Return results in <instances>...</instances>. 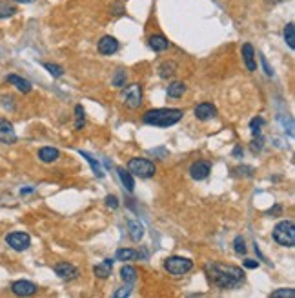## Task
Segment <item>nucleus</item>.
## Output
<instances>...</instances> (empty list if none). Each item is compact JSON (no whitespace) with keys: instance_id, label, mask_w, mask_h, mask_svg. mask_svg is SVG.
Returning a JSON list of instances; mask_svg holds the SVG:
<instances>
[{"instance_id":"obj_1","label":"nucleus","mask_w":295,"mask_h":298,"mask_svg":"<svg viewBox=\"0 0 295 298\" xmlns=\"http://www.w3.org/2000/svg\"><path fill=\"white\" fill-rule=\"evenodd\" d=\"M208 282L213 287L219 289H237L239 285L244 284V271L237 265H226V263H208L206 265Z\"/></svg>"},{"instance_id":"obj_2","label":"nucleus","mask_w":295,"mask_h":298,"mask_svg":"<svg viewBox=\"0 0 295 298\" xmlns=\"http://www.w3.org/2000/svg\"><path fill=\"white\" fill-rule=\"evenodd\" d=\"M182 118V111L180 109H151L142 117L144 124L155 125V127H170V125L177 124L178 120Z\"/></svg>"},{"instance_id":"obj_3","label":"nucleus","mask_w":295,"mask_h":298,"mask_svg":"<svg viewBox=\"0 0 295 298\" xmlns=\"http://www.w3.org/2000/svg\"><path fill=\"white\" fill-rule=\"evenodd\" d=\"M274 240L279 245L294 247L295 245V224L292 220H282L274 228Z\"/></svg>"},{"instance_id":"obj_4","label":"nucleus","mask_w":295,"mask_h":298,"mask_svg":"<svg viewBox=\"0 0 295 298\" xmlns=\"http://www.w3.org/2000/svg\"><path fill=\"white\" fill-rule=\"evenodd\" d=\"M164 269L173 277H182L193 269V262L184 257H170L164 260Z\"/></svg>"},{"instance_id":"obj_5","label":"nucleus","mask_w":295,"mask_h":298,"mask_svg":"<svg viewBox=\"0 0 295 298\" xmlns=\"http://www.w3.org/2000/svg\"><path fill=\"white\" fill-rule=\"evenodd\" d=\"M128 171L140 178H151L155 175V164L148 158H131L128 162Z\"/></svg>"},{"instance_id":"obj_6","label":"nucleus","mask_w":295,"mask_h":298,"mask_svg":"<svg viewBox=\"0 0 295 298\" xmlns=\"http://www.w3.org/2000/svg\"><path fill=\"white\" fill-rule=\"evenodd\" d=\"M124 102L130 109H137L142 104V89L138 84H130L124 91Z\"/></svg>"},{"instance_id":"obj_7","label":"nucleus","mask_w":295,"mask_h":298,"mask_svg":"<svg viewBox=\"0 0 295 298\" xmlns=\"http://www.w3.org/2000/svg\"><path fill=\"white\" fill-rule=\"evenodd\" d=\"M7 245L15 251H26L31 244V238H29L28 233H22V231H15V233H9L6 236Z\"/></svg>"},{"instance_id":"obj_8","label":"nucleus","mask_w":295,"mask_h":298,"mask_svg":"<svg viewBox=\"0 0 295 298\" xmlns=\"http://www.w3.org/2000/svg\"><path fill=\"white\" fill-rule=\"evenodd\" d=\"M210 171H212V166H210V162H204V160L193 162L190 167V175H192L193 180H204L210 175Z\"/></svg>"},{"instance_id":"obj_9","label":"nucleus","mask_w":295,"mask_h":298,"mask_svg":"<svg viewBox=\"0 0 295 298\" xmlns=\"http://www.w3.org/2000/svg\"><path fill=\"white\" fill-rule=\"evenodd\" d=\"M11 291L17 297H31V295L37 293V285L33 282H28V280H19V282H13Z\"/></svg>"},{"instance_id":"obj_10","label":"nucleus","mask_w":295,"mask_h":298,"mask_svg":"<svg viewBox=\"0 0 295 298\" xmlns=\"http://www.w3.org/2000/svg\"><path fill=\"white\" fill-rule=\"evenodd\" d=\"M0 142L2 144H15L17 142V133H15L13 125L4 118H0Z\"/></svg>"},{"instance_id":"obj_11","label":"nucleus","mask_w":295,"mask_h":298,"mask_svg":"<svg viewBox=\"0 0 295 298\" xmlns=\"http://www.w3.org/2000/svg\"><path fill=\"white\" fill-rule=\"evenodd\" d=\"M55 273L60 278H64V280H73V278H77V275H79V269H77L73 263L60 262L55 265Z\"/></svg>"},{"instance_id":"obj_12","label":"nucleus","mask_w":295,"mask_h":298,"mask_svg":"<svg viewBox=\"0 0 295 298\" xmlns=\"http://www.w3.org/2000/svg\"><path fill=\"white\" fill-rule=\"evenodd\" d=\"M118 49V42L117 38H113V36L106 35L100 38L98 42V51L102 53V55H113V53H117Z\"/></svg>"},{"instance_id":"obj_13","label":"nucleus","mask_w":295,"mask_h":298,"mask_svg":"<svg viewBox=\"0 0 295 298\" xmlns=\"http://www.w3.org/2000/svg\"><path fill=\"white\" fill-rule=\"evenodd\" d=\"M215 115H217V107L213 104H210V102H202V104H199L195 107V117L199 118V120H210Z\"/></svg>"},{"instance_id":"obj_14","label":"nucleus","mask_w":295,"mask_h":298,"mask_svg":"<svg viewBox=\"0 0 295 298\" xmlns=\"http://www.w3.org/2000/svg\"><path fill=\"white\" fill-rule=\"evenodd\" d=\"M128 233H130V238L133 242H140L144 236V228L138 220L131 218V220H128Z\"/></svg>"},{"instance_id":"obj_15","label":"nucleus","mask_w":295,"mask_h":298,"mask_svg":"<svg viewBox=\"0 0 295 298\" xmlns=\"http://www.w3.org/2000/svg\"><path fill=\"white\" fill-rule=\"evenodd\" d=\"M113 258H106V260H102L100 263H97L95 269H93V273H95V277L98 278H108L111 275V269H113Z\"/></svg>"},{"instance_id":"obj_16","label":"nucleus","mask_w":295,"mask_h":298,"mask_svg":"<svg viewBox=\"0 0 295 298\" xmlns=\"http://www.w3.org/2000/svg\"><path fill=\"white\" fill-rule=\"evenodd\" d=\"M242 58H244V64L250 71L257 70V64H255V51L252 44H244L242 46Z\"/></svg>"},{"instance_id":"obj_17","label":"nucleus","mask_w":295,"mask_h":298,"mask_svg":"<svg viewBox=\"0 0 295 298\" xmlns=\"http://www.w3.org/2000/svg\"><path fill=\"white\" fill-rule=\"evenodd\" d=\"M150 48L153 49V51H157V53H160V51H166V49L170 48V42H168V38H166L164 35H153L150 36Z\"/></svg>"},{"instance_id":"obj_18","label":"nucleus","mask_w":295,"mask_h":298,"mask_svg":"<svg viewBox=\"0 0 295 298\" xmlns=\"http://www.w3.org/2000/svg\"><path fill=\"white\" fill-rule=\"evenodd\" d=\"M7 82L13 84L15 88L20 91V93H29V91H31V84H29V80H26V78H22V76H19V75H9L7 76Z\"/></svg>"},{"instance_id":"obj_19","label":"nucleus","mask_w":295,"mask_h":298,"mask_svg":"<svg viewBox=\"0 0 295 298\" xmlns=\"http://www.w3.org/2000/svg\"><path fill=\"white\" fill-rule=\"evenodd\" d=\"M59 157H60V153H59V149H55V147H42L40 151H39V158H40L44 164H51V162L59 160Z\"/></svg>"},{"instance_id":"obj_20","label":"nucleus","mask_w":295,"mask_h":298,"mask_svg":"<svg viewBox=\"0 0 295 298\" xmlns=\"http://www.w3.org/2000/svg\"><path fill=\"white\" fill-rule=\"evenodd\" d=\"M117 173H118V178H120V182H122V186L126 187L130 193H133V189H135V182H133V176H131L130 171H126L124 167H118Z\"/></svg>"},{"instance_id":"obj_21","label":"nucleus","mask_w":295,"mask_h":298,"mask_svg":"<svg viewBox=\"0 0 295 298\" xmlns=\"http://www.w3.org/2000/svg\"><path fill=\"white\" fill-rule=\"evenodd\" d=\"M120 278L126 284H133L137 280V269L133 265H124L122 271H120Z\"/></svg>"},{"instance_id":"obj_22","label":"nucleus","mask_w":295,"mask_h":298,"mask_svg":"<svg viewBox=\"0 0 295 298\" xmlns=\"http://www.w3.org/2000/svg\"><path fill=\"white\" fill-rule=\"evenodd\" d=\"M186 93V86L182 82H173L168 88V97L170 98H180Z\"/></svg>"},{"instance_id":"obj_23","label":"nucleus","mask_w":295,"mask_h":298,"mask_svg":"<svg viewBox=\"0 0 295 298\" xmlns=\"http://www.w3.org/2000/svg\"><path fill=\"white\" fill-rule=\"evenodd\" d=\"M80 155H82L84 158H86V160L89 162V166H91V169H93V173H95L97 176H98V178H104V171H102V167H100V164H98V162H97V160L93 158V157H91L89 153L80 151Z\"/></svg>"},{"instance_id":"obj_24","label":"nucleus","mask_w":295,"mask_h":298,"mask_svg":"<svg viewBox=\"0 0 295 298\" xmlns=\"http://www.w3.org/2000/svg\"><path fill=\"white\" fill-rule=\"evenodd\" d=\"M17 13V7L13 4H9L6 0H0V18H9Z\"/></svg>"},{"instance_id":"obj_25","label":"nucleus","mask_w":295,"mask_h":298,"mask_svg":"<svg viewBox=\"0 0 295 298\" xmlns=\"http://www.w3.org/2000/svg\"><path fill=\"white\" fill-rule=\"evenodd\" d=\"M284 40H286L290 49H295V26H294V22H290L288 26L284 28Z\"/></svg>"},{"instance_id":"obj_26","label":"nucleus","mask_w":295,"mask_h":298,"mask_svg":"<svg viewBox=\"0 0 295 298\" xmlns=\"http://www.w3.org/2000/svg\"><path fill=\"white\" fill-rule=\"evenodd\" d=\"M138 257H140V255H138L135 249H118L117 255H115V258H117V260H122V262H126V260H137Z\"/></svg>"},{"instance_id":"obj_27","label":"nucleus","mask_w":295,"mask_h":298,"mask_svg":"<svg viewBox=\"0 0 295 298\" xmlns=\"http://www.w3.org/2000/svg\"><path fill=\"white\" fill-rule=\"evenodd\" d=\"M158 71H160V76H162V78H170V76L175 75V71H177V64L168 60V62H164L162 66H160V70Z\"/></svg>"},{"instance_id":"obj_28","label":"nucleus","mask_w":295,"mask_h":298,"mask_svg":"<svg viewBox=\"0 0 295 298\" xmlns=\"http://www.w3.org/2000/svg\"><path fill=\"white\" fill-rule=\"evenodd\" d=\"M86 117H84V109L82 105H75V129H82Z\"/></svg>"},{"instance_id":"obj_29","label":"nucleus","mask_w":295,"mask_h":298,"mask_svg":"<svg viewBox=\"0 0 295 298\" xmlns=\"http://www.w3.org/2000/svg\"><path fill=\"white\" fill-rule=\"evenodd\" d=\"M264 125V118L262 117H255L252 122H250V129H252V135H261V127Z\"/></svg>"},{"instance_id":"obj_30","label":"nucleus","mask_w":295,"mask_h":298,"mask_svg":"<svg viewBox=\"0 0 295 298\" xmlns=\"http://www.w3.org/2000/svg\"><path fill=\"white\" fill-rule=\"evenodd\" d=\"M272 298H294L295 297V289L294 287H288V289H279V291H274L270 295Z\"/></svg>"},{"instance_id":"obj_31","label":"nucleus","mask_w":295,"mask_h":298,"mask_svg":"<svg viewBox=\"0 0 295 298\" xmlns=\"http://www.w3.org/2000/svg\"><path fill=\"white\" fill-rule=\"evenodd\" d=\"M113 86H115V88H122V86H126V71L118 70L117 73H115V76H113Z\"/></svg>"},{"instance_id":"obj_32","label":"nucleus","mask_w":295,"mask_h":298,"mask_svg":"<svg viewBox=\"0 0 295 298\" xmlns=\"http://www.w3.org/2000/svg\"><path fill=\"white\" fill-rule=\"evenodd\" d=\"M234 249L237 255H244V253H246V245H244V238H242V236H235Z\"/></svg>"},{"instance_id":"obj_33","label":"nucleus","mask_w":295,"mask_h":298,"mask_svg":"<svg viewBox=\"0 0 295 298\" xmlns=\"http://www.w3.org/2000/svg\"><path fill=\"white\" fill-rule=\"evenodd\" d=\"M44 68H46V70H48L53 76H62V75H64V70H62L60 66H57V64L46 62V64H44Z\"/></svg>"},{"instance_id":"obj_34","label":"nucleus","mask_w":295,"mask_h":298,"mask_svg":"<svg viewBox=\"0 0 295 298\" xmlns=\"http://www.w3.org/2000/svg\"><path fill=\"white\" fill-rule=\"evenodd\" d=\"M106 206L110 209H117L118 208V198L115 196V194H108L106 196Z\"/></svg>"},{"instance_id":"obj_35","label":"nucleus","mask_w":295,"mask_h":298,"mask_svg":"<svg viewBox=\"0 0 295 298\" xmlns=\"http://www.w3.org/2000/svg\"><path fill=\"white\" fill-rule=\"evenodd\" d=\"M130 295H131L130 285H126V287H122V289H118V291L113 293V297H115V298H124V297H130Z\"/></svg>"},{"instance_id":"obj_36","label":"nucleus","mask_w":295,"mask_h":298,"mask_svg":"<svg viewBox=\"0 0 295 298\" xmlns=\"http://www.w3.org/2000/svg\"><path fill=\"white\" fill-rule=\"evenodd\" d=\"M262 142H264V140H262L261 137L257 135V139H254V142H252V151H254V153L261 151V149H262Z\"/></svg>"},{"instance_id":"obj_37","label":"nucleus","mask_w":295,"mask_h":298,"mask_svg":"<svg viewBox=\"0 0 295 298\" xmlns=\"http://www.w3.org/2000/svg\"><path fill=\"white\" fill-rule=\"evenodd\" d=\"M234 173L235 175H246V176H252L254 169H252V167H235Z\"/></svg>"},{"instance_id":"obj_38","label":"nucleus","mask_w":295,"mask_h":298,"mask_svg":"<svg viewBox=\"0 0 295 298\" xmlns=\"http://www.w3.org/2000/svg\"><path fill=\"white\" fill-rule=\"evenodd\" d=\"M261 62H262V68H264V71H266V75H274V71H272V68H270V66H268V62H266V56H262L261 55Z\"/></svg>"},{"instance_id":"obj_39","label":"nucleus","mask_w":295,"mask_h":298,"mask_svg":"<svg viewBox=\"0 0 295 298\" xmlns=\"http://www.w3.org/2000/svg\"><path fill=\"white\" fill-rule=\"evenodd\" d=\"M244 267H248V269H257L259 262H255V260H244Z\"/></svg>"},{"instance_id":"obj_40","label":"nucleus","mask_w":295,"mask_h":298,"mask_svg":"<svg viewBox=\"0 0 295 298\" xmlns=\"http://www.w3.org/2000/svg\"><path fill=\"white\" fill-rule=\"evenodd\" d=\"M15 2H19V4H31L35 0H15Z\"/></svg>"},{"instance_id":"obj_41","label":"nucleus","mask_w":295,"mask_h":298,"mask_svg":"<svg viewBox=\"0 0 295 298\" xmlns=\"http://www.w3.org/2000/svg\"><path fill=\"white\" fill-rule=\"evenodd\" d=\"M234 155H235V157H239V155H242V149H240V147H235Z\"/></svg>"},{"instance_id":"obj_42","label":"nucleus","mask_w":295,"mask_h":298,"mask_svg":"<svg viewBox=\"0 0 295 298\" xmlns=\"http://www.w3.org/2000/svg\"><path fill=\"white\" fill-rule=\"evenodd\" d=\"M31 191H33V187H28V189H22L20 193L22 194H28V193H31Z\"/></svg>"},{"instance_id":"obj_43","label":"nucleus","mask_w":295,"mask_h":298,"mask_svg":"<svg viewBox=\"0 0 295 298\" xmlns=\"http://www.w3.org/2000/svg\"><path fill=\"white\" fill-rule=\"evenodd\" d=\"M268 4H281V2H284V0H266Z\"/></svg>"}]
</instances>
